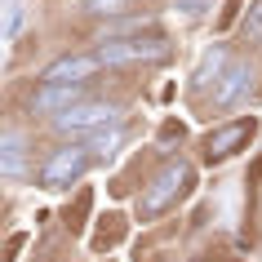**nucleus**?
I'll return each mask as SVG.
<instances>
[{"label":"nucleus","instance_id":"nucleus-1","mask_svg":"<svg viewBox=\"0 0 262 262\" xmlns=\"http://www.w3.org/2000/svg\"><path fill=\"white\" fill-rule=\"evenodd\" d=\"M191 182H195V173H191L187 160H165V165L156 169V178L147 182L142 195H138V218L151 222V218H160V213H169L182 195L191 191Z\"/></svg>","mask_w":262,"mask_h":262},{"label":"nucleus","instance_id":"nucleus-2","mask_svg":"<svg viewBox=\"0 0 262 262\" xmlns=\"http://www.w3.org/2000/svg\"><path fill=\"white\" fill-rule=\"evenodd\" d=\"M94 165V147L89 142H62V147H54L49 151V160L40 165V187H49V191H67L71 182L84 178V169Z\"/></svg>","mask_w":262,"mask_h":262},{"label":"nucleus","instance_id":"nucleus-3","mask_svg":"<svg viewBox=\"0 0 262 262\" xmlns=\"http://www.w3.org/2000/svg\"><path fill=\"white\" fill-rule=\"evenodd\" d=\"M102 67H129V62H165L169 40L165 36H124V40H102L98 49Z\"/></svg>","mask_w":262,"mask_h":262},{"label":"nucleus","instance_id":"nucleus-4","mask_svg":"<svg viewBox=\"0 0 262 262\" xmlns=\"http://www.w3.org/2000/svg\"><path fill=\"white\" fill-rule=\"evenodd\" d=\"M116 120H120V107H111V102H76L62 116H54V129L67 138H80V134H102Z\"/></svg>","mask_w":262,"mask_h":262},{"label":"nucleus","instance_id":"nucleus-5","mask_svg":"<svg viewBox=\"0 0 262 262\" xmlns=\"http://www.w3.org/2000/svg\"><path fill=\"white\" fill-rule=\"evenodd\" d=\"M253 129H258V124L249 120V116H245V120H231V124L209 129V134H205V156H209V160H227V156L245 151L249 138H253Z\"/></svg>","mask_w":262,"mask_h":262},{"label":"nucleus","instance_id":"nucleus-6","mask_svg":"<svg viewBox=\"0 0 262 262\" xmlns=\"http://www.w3.org/2000/svg\"><path fill=\"white\" fill-rule=\"evenodd\" d=\"M253 94V67L249 62H227L218 80H213V107H240L245 98Z\"/></svg>","mask_w":262,"mask_h":262},{"label":"nucleus","instance_id":"nucleus-7","mask_svg":"<svg viewBox=\"0 0 262 262\" xmlns=\"http://www.w3.org/2000/svg\"><path fill=\"white\" fill-rule=\"evenodd\" d=\"M98 67H102L98 54H67V58H58V62H49L40 71V84H84Z\"/></svg>","mask_w":262,"mask_h":262},{"label":"nucleus","instance_id":"nucleus-8","mask_svg":"<svg viewBox=\"0 0 262 262\" xmlns=\"http://www.w3.org/2000/svg\"><path fill=\"white\" fill-rule=\"evenodd\" d=\"M80 94H84V84H40V94L31 98V111L54 120V116H62L67 107H76Z\"/></svg>","mask_w":262,"mask_h":262},{"label":"nucleus","instance_id":"nucleus-9","mask_svg":"<svg viewBox=\"0 0 262 262\" xmlns=\"http://www.w3.org/2000/svg\"><path fill=\"white\" fill-rule=\"evenodd\" d=\"M0 173L5 178L23 173V134L18 129H5V138H0Z\"/></svg>","mask_w":262,"mask_h":262},{"label":"nucleus","instance_id":"nucleus-10","mask_svg":"<svg viewBox=\"0 0 262 262\" xmlns=\"http://www.w3.org/2000/svg\"><path fill=\"white\" fill-rule=\"evenodd\" d=\"M222 71H227V45H213L205 58H200V67H195V84H209L218 80Z\"/></svg>","mask_w":262,"mask_h":262},{"label":"nucleus","instance_id":"nucleus-11","mask_svg":"<svg viewBox=\"0 0 262 262\" xmlns=\"http://www.w3.org/2000/svg\"><path fill=\"white\" fill-rule=\"evenodd\" d=\"M240 31H245L249 45H262V0H253V9L245 14V27Z\"/></svg>","mask_w":262,"mask_h":262},{"label":"nucleus","instance_id":"nucleus-12","mask_svg":"<svg viewBox=\"0 0 262 262\" xmlns=\"http://www.w3.org/2000/svg\"><path fill=\"white\" fill-rule=\"evenodd\" d=\"M23 23H27V5H23V0H9V18H5V40H14L18 31H23Z\"/></svg>","mask_w":262,"mask_h":262},{"label":"nucleus","instance_id":"nucleus-13","mask_svg":"<svg viewBox=\"0 0 262 262\" xmlns=\"http://www.w3.org/2000/svg\"><path fill=\"white\" fill-rule=\"evenodd\" d=\"M124 5L129 0H84V9L94 18H116V14H124Z\"/></svg>","mask_w":262,"mask_h":262},{"label":"nucleus","instance_id":"nucleus-14","mask_svg":"<svg viewBox=\"0 0 262 262\" xmlns=\"http://www.w3.org/2000/svg\"><path fill=\"white\" fill-rule=\"evenodd\" d=\"M173 5H178L182 14H209L213 9V0H173Z\"/></svg>","mask_w":262,"mask_h":262}]
</instances>
